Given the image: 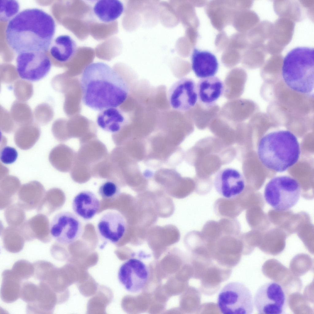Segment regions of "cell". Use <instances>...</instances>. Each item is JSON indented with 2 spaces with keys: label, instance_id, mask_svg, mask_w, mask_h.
<instances>
[{
  "label": "cell",
  "instance_id": "cell-1",
  "mask_svg": "<svg viewBox=\"0 0 314 314\" xmlns=\"http://www.w3.org/2000/svg\"><path fill=\"white\" fill-rule=\"evenodd\" d=\"M80 86L83 104L100 112L120 106L126 100L130 90L129 85L115 70L101 62L85 67Z\"/></svg>",
  "mask_w": 314,
  "mask_h": 314
},
{
  "label": "cell",
  "instance_id": "cell-2",
  "mask_svg": "<svg viewBox=\"0 0 314 314\" xmlns=\"http://www.w3.org/2000/svg\"><path fill=\"white\" fill-rule=\"evenodd\" d=\"M55 30V22L50 15L39 9H28L9 21L6 39L10 47L18 54L44 52L51 46Z\"/></svg>",
  "mask_w": 314,
  "mask_h": 314
},
{
  "label": "cell",
  "instance_id": "cell-3",
  "mask_svg": "<svg viewBox=\"0 0 314 314\" xmlns=\"http://www.w3.org/2000/svg\"><path fill=\"white\" fill-rule=\"evenodd\" d=\"M300 154L296 136L288 130L267 134L260 140L257 154L262 164L276 172L284 171L297 161Z\"/></svg>",
  "mask_w": 314,
  "mask_h": 314
},
{
  "label": "cell",
  "instance_id": "cell-4",
  "mask_svg": "<svg viewBox=\"0 0 314 314\" xmlns=\"http://www.w3.org/2000/svg\"><path fill=\"white\" fill-rule=\"evenodd\" d=\"M284 82L292 90L308 94L314 89V48L298 47L289 51L282 67Z\"/></svg>",
  "mask_w": 314,
  "mask_h": 314
},
{
  "label": "cell",
  "instance_id": "cell-5",
  "mask_svg": "<svg viewBox=\"0 0 314 314\" xmlns=\"http://www.w3.org/2000/svg\"><path fill=\"white\" fill-rule=\"evenodd\" d=\"M301 186L295 179L287 176L271 179L266 185L264 197L266 202L275 210L284 211L294 206L300 198Z\"/></svg>",
  "mask_w": 314,
  "mask_h": 314
},
{
  "label": "cell",
  "instance_id": "cell-6",
  "mask_svg": "<svg viewBox=\"0 0 314 314\" xmlns=\"http://www.w3.org/2000/svg\"><path fill=\"white\" fill-rule=\"evenodd\" d=\"M217 305L224 314H251L254 310L251 291L239 282L229 283L223 288L218 296Z\"/></svg>",
  "mask_w": 314,
  "mask_h": 314
},
{
  "label": "cell",
  "instance_id": "cell-7",
  "mask_svg": "<svg viewBox=\"0 0 314 314\" xmlns=\"http://www.w3.org/2000/svg\"><path fill=\"white\" fill-rule=\"evenodd\" d=\"M253 302L260 314H284L287 304L284 289L280 284L273 281L266 283L258 288Z\"/></svg>",
  "mask_w": 314,
  "mask_h": 314
},
{
  "label": "cell",
  "instance_id": "cell-8",
  "mask_svg": "<svg viewBox=\"0 0 314 314\" xmlns=\"http://www.w3.org/2000/svg\"><path fill=\"white\" fill-rule=\"evenodd\" d=\"M17 71L22 79L36 82L45 77L49 73L51 63L44 52H28L20 53L16 59Z\"/></svg>",
  "mask_w": 314,
  "mask_h": 314
},
{
  "label": "cell",
  "instance_id": "cell-9",
  "mask_svg": "<svg viewBox=\"0 0 314 314\" xmlns=\"http://www.w3.org/2000/svg\"><path fill=\"white\" fill-rule=\"evenodd\" d=\"M82 230V223L78 217L69 212L63 211L52 218L50 225V234L58 243L71 244L77 240Z\"/></svg>",
  "mask_w": 314,
  "mask_h": 314
},
{
  "label": "cell",
  "instance_id": "cell-10",
  "mask_svg": "<svg viewBox=\"0 0 314 314\" xmlns=\"http://www.w3.org/2000/svg\"><path fill=\"white\" fill-rule=\"evenodd\" d=\"M118 278L128 291L137 293L143 289L149 278V271L145 264L138 259L130 258L120 266Z\"/></svg>",
  "mask_w": 314,
  "mask_h": 314
},
{
  "label": "cell",
  "instance_id": "cell-11",
  "mask_svg": "<svg viewBox=\"0 0 314 314\" xmlns=\"http://www.w3.org/2000/svg\"><path fill=\"white\" fill-rule=\"evenodd\" d=\"M168 97L172 108L182 112L187 111L193 107L197 101V84L191 78H181L171 86Z\"/></svg>",
  "mask_w": 314,
  "mask_h": 314
},
{
  "label": "cell",
  "instance_id": "cell-12",
  "mask_svg": "<svg viewBox=\"0 0 314 314\" xmlns=\"http://www.w3.org/2000/svg\"><path fill=\"white\" fill-rule=\"evenodd\" d=\"M214 185L219 194L224 198L230 199L242 194L246 183L244 177L239 171L233 168L226 167L217 173Z\"/></svg>",
  "mask_w": 314,
  "mask_h": 314
},
{
  "label": "cell",
  "instance_id": "cell-13",
  "mask_svg": "<svg viewBox=\"0 0 314 314\" xmlns=\"http://www.w3.org/2000/svg\"><path fill=\"white\" fill-rule=\"evenodd\" d=\"M128 228V224L124 216L117 212L110 211L104 214L97 224L100 236L109 242H118L124 236Z\"/></svg>",
  "mask_w": 314,
  "mask_h": 314
},
{
  "label": "cell",
  "instance_id": "cell-14",
  "mask_svg": "<svg viewBox=\"0 0 314 314\" xmlns=\"http://www.w3.org/2000/svg\"><path fill=\"white\" fill-rule=\"evenodd\" d=\"M192 68L196 76L203 78L213 76L217 72L219 64L215 56L209 51L196 48L191 56Z\"/></svg>",
  "mask_w": 314,
  "mask_h": 314
},
{
  "label": "cell",
  "instance_id": "cell-15",
  "mask_svg": "<svg viewBox=\"0 0 314 314\" xmlns=\"http://www.w3.org/2000/svg\"><path fill=\"white\" fill-rule=\"evenodd\" d=\"M38 285V294L35 301L27 304L26 312L30 314H52L58 304L56 293L46 283L40 281Z\"/></svg>",
  "mask_w": 314,
  "mask_h": 314
},
{
  "label": "cell",
  "instance_id": "cell-16",
  "mask_svg": "<svg viewBox=\"0 0 314 314\" xmlns=\"http://www.w3.org/2000/svg\"><path fill=\"white\" fill-rule=\"evenodd\" d=\"M198 99L202 104L210 106L222 94L224 89L223 82L216 76L200 80L197 84Z\"/></svg>",
  "mask_w": 314,
  "mask_h": 314
},
{
  "label": "cell",
  "instance_id": "cell-17",
  "mask_svg": "<svg viewBox=\"0 0 314 314\" xmlns=\"http://www.w3.org/2000/svg\"><path fill=\"white\" fill-rule=\"evenodd\" d=\"M100 206L99 199L92 192L82 191L74 197L72 203L73 210L78 216L83 219H91L98 211Z\"/></svg>",
  "mask_w": 314,
  "mask_h": 314
},
{
  "label": "cell",
  "instance_id": "cell-18",
  "mask_svg": "<svg viewBox=\"0 0 314 314\" xmlns=\"http://www.w3.org/2000/svg\"><path fill=\"white\" fill-rule=\"evenodd\" d=\"M180 238V232L177 227L168 224L151 227L147 232L146 240L152 245L174 243L178 241Z\"/></svg>",
  "mask_w": 314,
  "mask_h": 314
},
{
  "label": "cell",
  "instance_id": "cell-19",
  "mask_svg": "<svg viewBox=\"0 0 314 314\" xmlns=\"http://www.w3.org/2000/svg\"><path fill=\"white\" fill-rule=\"evenodd\" d=\"M1 297L6 303L16 301L20 297L22 280L12 270H6L2 273Z\"/></svg>",
  "mask_w": 314,
  "mask_h": 314
},
{
  "label": "cell",
  "instance_id": "cell-20",
  "mask_svg": "<svg viewBox=\"0 0 314 314\" xmlns=\"http://www.w3.org/2000/svg\"><path fill=\"white\" fill-rule=\"evenodd\" d=\"M93 11L101 21L105 23L113 22L122 13L124 5L118 0H100L97 1L93 7Z\"/></svg>",
  "mask_w": 314,
  "mask_h": 314
},
{
  "label": "cell",
  "instance_id": "cell-21",
  "mask_svg": "<svg viewBox=\"0 0 314 314\" xmlns=\"http://www.w3.org/2000/svg\"><path fill=\"white\" fill-rule=\"evenodd\" d=\"M77 49L76 44L70 36L62 35L55 39L51 47L50 52L57 61L65 62L72 58Z\"/></svg>",
  "mask_w": 314,
  "mask_h": 314
},
{
  "label": "cell",
  "instance_id": "cell-22",
  "mask_svg": "<svg viewBox=\"0 0 314 314\" xmlns=\"http://www.w3.org/2000/svg\"><path fill=\"white\" fill-rule=\"evenodd\" d=\"M125 121L123 114L117 108H110L100 111L97 119V123L101 128L112 133L119 131Z\"/></svg>",
  "mask_w": 314,
  "mask_h": 314
},
{
  "label": "cell",
  "instance_id": "cell-23",
  "mask_svg": "<svg viewBox=\"0 0 314 314\" xmlns=\"http://www.w3.org/2000/svg\"><path fill=\"white\" fill-rule=\"evenodd\" d=\"M154 209L159 217L167 218L174 213L175 207L170 196L162 190L150 191Z\"/></svg>",
  "mask_w": 314,
  "mask_h": 314
},
{
  "label": "cell",
  "instance_id": "cell-24",
  "mask_svg": "<svg viewBox=\"0 0 314 314\" xmlns=\"http://www.w3.org/2000/svg\"><path fill=\"white\" fill-rule=\"evenodd\" d=\"M239 202L237 198L227 199L220 198L216 202L214 208L216 213L219 216L229 218H235L239 214Z\"/></svg>",
  "mask_w": 314,
  "mask_h": 314
},
{
  "label": "cell",
  "instance_id": "cell-25",
  "mask_svg": "<svg viewBox=\"0 0 314 314\" xmlns=\"http://www.w3.org/2000/svg\"><path fill=\"white\" fill-rule=\"evenodd\" d=\"M19 9V4L16 1L1 0L0 20L10 21L17 14Z\"/></svg>",
  "mask_w": 314,
  "mask_h": 314
},
{
  "label": "cell",
  "instance_id": "cell-26",
  "mask_svg": "<svg viewBox=\"0 0 314 314\" xmlns=\"http://www.w3.org/2000/svg\"><path fill=\"white\" fill-rule=\"evenodd\" d=\"M12 270L22 280L31 278L34 275V272L33 264L24 260H20L15 262Z\"/></svg>",
  "mask_w": 314,
  "mask_h": 314
},
{
  "label": "cell",
  "instance_id": "cell-27",
  "mask_svg": "<svg viewBox=\"0 0 314 314\" xmlns=\"http://www.w3.org/2000/svg\"><path fill=\"white\" fill-rule=\"evenodd\" d=\"M38 285L29 282L22 284L20 292V298L27 304L34 302L38 294Z\"/></svg>",
  "mask_w": 314,
  "mask_h": 314
},
{
  "label": "cell",
  "instance_id": "cell-28",
  "mask_svg": "<svg viewBox=\"0 0 314 314\" xmlns=\"http://www.w3.org/2000/svg\"><path fill=\"white\" fill-rule=\"evenodd\" d=\"M120 189L118 185L114 182L108 180L102 184L100 186L98 193L103 198L112 199L119 196Z\"/></svg>",
  "mask_w": 314,
  "mask_h": 314
},
{
  "label": "cell",
  "instance_id": "cell-29",
  "mask_svg": "<svg viewBox=\"0 0 314 314\" xmlns=\"http://www.w3.org/2000/svg\"><path fill=\"white\" fill-rule=\"evenodd\" d=\"M18 157V153L13 147L6 146L1 150L0 158L1 161L5 164H10L13 163Z\"/></svg>",
  "mask_w": 314,
  "mask_h": 314
}]
</instances>
